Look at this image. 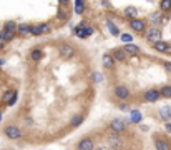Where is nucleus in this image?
Masks as SVG:
<instances>
[{
	"label": "nucleus",
	"instance_id": "obj_18",
	"mask_svg": "<svg viewBox=\"0 0 171 150\" xmlns=\"http://www.w3.org/2000/svg\"><path fill=\"white\" fill-rule=\"evenodd\" d=\"M15 37V32H10V30H2L0 32V40H4V42H8V40H12Z\"/></svg>",
	"mask_w": 171,
	"mask_h": 150
},
{
	"label": "nucleus",
	"instance_id": "obj_2",
	"mask_svg": "<svg viewBox=\"0 0 171 150\" xmlns=\"http://www.w3.org/2000/svg\"><path fill=\"white\" fill-rule=\"evenodd\" d=\"M110 129L113 130L115 133H121L126 130V122L121 120V118H113V120L110 122Z\"/></svg>",
	"mask_w": 171,
	"mask_h": 150
},
{
	"label": "nucleus",
	"instance_id": "obj_29",
	"mask_svg": "<svg viewBox=\"0 0 171 150\" xmlns=\"http://www.w3.org/2000/svg\"><path fill=\"white\" fill-rule=\"evenodd\" d=\"M153 23H158V22H161L163 18H161V12H154L153 15H151V18H150Z\"/></svg>",
	"mask_w": 171,
	"mask_h": 150
},
{
	"label": "nucleus",
	"instance_id": "obj_32",
	"mask_svg": "<svg viewBox=\"0 0 171 150\" xmlns=\"http://www.w3.org/2000/svg\"><path fill=\"white\" fill-rule=\"evenodd\" d=\"M15 100H17V92H15V93H14V97H12V98L8 100V105H14V104H15Z\"/></svg>",
	"mask_w": 171,
	"mask_h": 150
},
{
	"label": "nucleus",
	"instance_id": "obj_38",
	"mask_svg": "<svg viewBox=\"0 0 171 150\" xmlns=\"http://www.w3.org/2000/svg\"><path fill=\"white\" fill-rule=\"evenodd\" d=\"M103 5H105V7H110V4H108V0H103Z\"/></svg>",
	"mask_w": 171,
	"mask_h": 150
},
{
	"label": "nucleus",
	"instance_id": "obj_28",
	"mask_svg": "<svg viewBox=\"0 0 171 150\" xmlns=\"http://www.w3.org/2000/svg\"><path fill=\"white\" fill-rule=\"evenodd\" d=\"M83 10H85V5L82 4V0H76V5H75V12L78 15H82L83 14Z\"/></svg>",
	"mask_w": 171,
	"mask_h": 150
},
{
	"label": "nucleus",
	"instance_id": "obj_30",
	"mask_svg": "<svg viewBox=\"0 0 171 150\" xmlns=\"http://www.w3.org/2000/svg\"><path fill=\"white\" fill-rule=\"evenodd\" d=\"M82 122H83V117H82V115H76V117L71 118V125H73V127H78Z\"/></svg>",
	"mask_w": 171,
	"mask_h": 150
},
{
	"label": "nucleus",
	"instance_id": "obj_19",
	"mask_svg": "<svg viewBox=\"0 0 171 150\" xmlns=\"http://www.w3.org/2000/svg\"><path fill=\"white\" fill-rule=\"evenodd\" d=\"M103 65L106 68H111L115 65V57L113 55H110V54H106V55H103Z\"/></svg>",
	"mask_w": 171,
	"mask_h": 150
},
{
	"label": "nucleus",
	"instance_id": "obj_22",
	"mask_svg": "<svg viewBox=\"0 0 171 150\" xmlns=\"http://www.w3.org/2000/svg\"><path fill=\"white\" fill-rule=\"evenodd\" d=\"M160 115H161V117H163L166 122H170V118H171V108H170V107L160 108Z\"/></svg>",
	"mask_w": 171,
	"mask_h": 150
},
{
	"label": "nucleus",
	"instance_id": "obj_34",
	"mask_svg": "<svg viewBox=\"0 0 171 150\" xmlns=\"http://www.w3.org/2000/svg\"><path fill=\"white\" fill-rule=\"evenodd\" d=\"M70 4V0H60V7H67Z\"/></svg>",
	"mask_w": 171,
	"mask_h": 150
},
{
	"label": "nucleus",
	"instance_id": "obj_9",
	"mask_svg": "<svg viewBox=\"0 0 171 150\" xmlns=\"http://www.w3.org/2000/svg\"><path fill=\"white\" fill-rule=\"evenodd\" d=\"M130 27H131V30H136V32H146V23L140 18L130 20Z\"/></svg>",
	"mask_w": 171,
	"mask_h": 150
},
{
	"label": "nucleus",
	"instance_id": "obj_13",
	"mask_svg": "<svg viewBox=\"0 0 171 150\" xmlns=\"http://www.w3.org/2000/svg\"><path fill=\"white\" fill-rule=\"evenodd\" d=\"M154 148L156 150H171L170 143L163 139H154Z\"/></svg>",
	"mask_w": 171,
	"mask_h": 150
},
{
	"label": "nucleus",
	"instance_id": "obj_4",
	"mask_svg": "<svg viewBox=\"0 0 171 150\" xmlns=\"http://www.w3.org/2000/svg\"><path fill=\"white\" fill-rule=\"evenodd\" d=\"M143 98H145V102H156L161 98V92L156 89H150L143 93Z\"/></svg>",
	"mask_w": 171,
	"mask_h": 150
},
{
	"label": "nucleus",
	"instance_id": "obj_3",
	"mask_svg": "<svg viewBox=\"0 0 171 150\" xmlns=\"http://www.w3.org/2000/svg\"><path fill=\"white\" fill-rule=\"evenodd\" d=\"M106 140H108V145H110V148L111 150H120L121 148V140H120V137H118V133H110V135L106 137Z\"/></svg>",
	"mask_w": 171,
	"mask_h": 150
},
{
	"label": "nucleus",
	"instance_id": "obj_11",
	"mask_svg": "<svg viewBox=\"0 0 171 150\" xmlns=\"http://www.w3.org/2000/svg\"><path fill=\"white\" fill-rule=\"evenodd\" d=\"M50 32V25L48 23H40L37 27H33V35H42V33H48Z\"/></svg>",
	"mask_w": 171,
	"mask_h": 150
},
{
	"label": "nucleus",
	"instance_id": "obj_27",
	"mask_svg": "<svg viewBox=\"0 0 171 150\" xmlns=\"http://www.w3.org/2000/svg\"><path fill=\"white\" fill-rule=\"evenodd\" d=\"M57 15H58V18H60V20H67V18H68V14L65 12L63 7H60V8L57 10Z\"/></svg>",
	"mask_w": 171,
	"mask_h": 150
},
{
	"label": "nucleus",
	"instance_id": "obj_7",
	"mask_svg": "<svg viewBox=\"0 0 171 150\" xmlns=\"http://www.w3.org/2000/svg\"><path fill=\"white\" fill-rule=\"evenodd\" d=\"M115 97L120 98V100L130 98V89L126 85H116V87H115Z\"/></svg>",
	"mask_w": 171,
	"mask_h": 150
},
{
	"label": "nucleus",
	"instance_id": "obj_6",
	"mask_svg": "<svg viewBox=\"0 0 171 150\" xmlns=\"http://www.w3.org/2000/svg\"><path fill=\"white\" fill-rule=\"evenodd\" d=\"M76 150H95V142L90 137H83L76 145Z\"/></svg>",
	"mask_w": 171,
	"mask_h": 150
},
{
	"label": "nucleus",
	"instance_id": "obj_36",
	"mask_svg": "<svg viewBox=\"0 0 171 150\" xmlns=\"http://www.w3.org/2000/svg\"><path fill=\"white\" fill-rule=\"evenodd\" d=\"M96 150H111L110 147H96Z\"/></svg>",
	"mask_w": 171,
	"mask_h": 150
},
{
	"label": "nucleus",
	"instance_id": "obj_31",
	"mask_svg": "<svg viewBox=\"0 0 171 150\" xmlns=\"http://www.w3.org/2000/svg\"><path fill=\"white\" fill-rule=\"evenodd\" d=\"M120 37H121V40H123V42H126V43L131 42V35H128V33H123V35H120Z\"/></svg>",
	"mask_w": 171,
	"mask_h": 150
},
{
	"label": "nucleus",
	"instance_id": "obj_8",
	"mask_svg": "<svg viewBox=\"0 0 171 150\" xmlns=\"http://www.w3.org/2000/svg\"><path fill=\"white\" fill-rule=\"evenodd\" d=\"M75 33H76V37H80V39H85V37H90L93 33V29L92 27H85V23H80L75 29Z\"/></svg>",
	"mask_w": 171,
	"mask_h": 150
},
{
	"label": "nucleus",
	"instance_id": "obj_23",
	"mask_svg": "<svg viewBox=\"0 0 171 150\" xmlns=\"http://www.w3.org/2000/svg\"><path fill=\"white\" fill-rule=\"evenodd\" d=\"M161 92V97H164V98H171V85H163L160 89Z\"/></svg>",
	"mask_w": 171,
	"mask_h": 150
},
{
	"label": "nucleus",
	"instance_id": "obj_10",
	"mask_svg": "<svg viewBox=\"0 0 171 150\" xmlns=\"http://www.w3.org/2000/svg\"><path fill=\"white\" fill-rule=\"evenodd\" d=\"M73 54H75V50H73V47H71V45H68V43H63V45L60 47V57L70 58Z\"/></svg>",
	"mask_w": 171,
	"mask_h": 150
},
{
	"label": "nucleus",
	"instance_id": "obj_35",
	"mask_svg": "<svg viewBox=\"0 0 171 150\" xmlns=\"http://www.w3.org/2000/svg\"><path fill=\"white\" fill-rule=\"evenodd\" d=\"M163 65H164V68H166L168 72H171V62H164Z\"/></svg>",
	"mask_w": 171,
	"mask_h": 150
},
{
	"label": "nucleus",
	"instance_id": "obj_40",
	"mask_svg": "<svg viewBox=\"0 0 171 150\" xmlns=\"http://www.w3.org/2000/svg\"><path fill=\"white\" fill-rule=\"evenodd\" d=\"M0 120H2V114H0Z\"/></svg>",
	"mask_w": 171,
	"mask_h": 150
},
{
	"label": "nucleus",
	"instance_id": "obj_26",
	"mask_svg": "<svg viewBox=\"0 0 171 150\" xmlns=\"http://www.w3.org/2000/svg\"><path fill=\"white\" fill-rule=\"evenodd\" d=\"M160 7H161V10H163V12L171 10V0H161Z\"/></svg>",
	"mask_w": 171,
	"mask_h": 150
},
{
	"label": "nucleus",
	"instance_id": "obj_24",
	"mask_svg": "<svg viewBox=\"0 0 171 150\" xmlns=\"http://www.w3.org/2000/svg\"><path fill=\"white\" fill-rule=\"evenodd\" d=\"M4 29H5V30H10V32H18L17 23H15V22H10V20L4 23Z\"/></svg>",
	"mask_w": 171,
	"mask_h": 150
},
{
	"label": "nucleus",
	"instance_id": "obj_16",
	"mask_svg": "<svg viewBox=\"0 0 171 150\" xmlns=\"http://www.w3.org/2000/svg\"><path fill=\"white\" fill-rule=\"evenodd\" d=\"M153 45H154V48H156L158 52H170V50H171L170 43H168V42H161V40H160V42H156V43H153Z\"/></svg>",
	"mask_w": 171,
	"mask_h": 150
},
{
	"label": "nucleus",
	"instance_id": "obj_12",
	"mask_svg": "<svg viewBox=\"0 0 171 150\" xmlns=\"http://www.w3.org/2000/svg\"><path fill=\"white\" fill-rule=\"evenodd\" d=\"M123 14H125V17H126V18H130V20H135V18L138 17V10H136V7H133V5L126 7Z\"/></svg>",
	"mask_w": 171,
	"mask_h": 150
},
{
	"label": "nucleus",
	"instance_id": "obj_37",
	"mask_svg": "<svg viewBox=\"0 0 171 150\" xmlns=\"http://www.w3.org/2000/svg\"><path fill=\"white\" fill-rule=\"evenodd\" d=\"M4 47H5V42L4 40H0V48H4Z\"/></svg>",
	"mask_w": 171,
	"mask_h": 150
},
{
	"label": "nucleus",
	"instance_id": "obj_25",
	"mask_svg": "<svg viewBox=\"0 0 171 150\" xmlns=\"http://www.w3.org/2000/svg\"><path fill=\"white\" fill-rule=\"evenodd\" d=\"M131 120L135 122V123H140V122H141V114H140V110L131 112Z\"/></svg>",
	"mask_w": 171,
	"mask_h": 150
},
{
	"label": "nucleus",
	"instance_id": "obj_1",
	"mask_svg": "<svg viewBox=\"0 0 171 150\" xmlns=\"http://www.w3.org/2000/svg\"><path fill=\"white\" fill-rule=\"evenodd\" d=\"M4 132H5V135H7L10 140H17V139H20V137H22V130L18 129L17 125H7V127L4 129Z\"/></svg>",
	"mask_w": 171,
	"mask_h": 150
},
{
	"label": "nucleus",
	"instance_id": "obj_5",
	"mask_svg": "<svg viewBox=\"0 0 171 150\" xmlns=\"http://www.w3.org/2000/svg\"><path fill=\"white\" fill-rule=\"evenodd\" d=\"M146 40H148V42H153V43L160 42V40H161V30L156 29V27L146 30Z\"/></svg>",
	"mask_w": 171,
	"mask_h": 150
},
{
	"label": "nucleus",
	"instance_id": "obj_15",
	"mask_svg": "<svg viewBox=\"0 0 171 150\" xmlns=\"http://www.w3.org/2000/svg\"><path fill=\"white\" fill-rule=\"evenodd\" d=\"M123 50H125L128 55H136V54H140V48L135 45V43H125Z\"/></svg>",
	"mask_w": 171,
	"mask_h": 150
},
{
	"label": "nucleus",
	"instance_id": "obj_33",
	"mask_svg": "<svg viewBox=\"0 0 171 150\" xmlns=\"http://www.w3.org/2000/svg\"><path fill=\"white\" fill-rule=\"evenodd\" d=\"M164 127H166V132L171 133V122H166V123H164Z\"/></svg>",
	"mask_w": 171,
	"mask_h": 150
},
{
	"label": "nucleus",
	"instance_id": "obj_39",
	"mask_svg": "<svg viewBox=\"0 0 171 150\" xmlns=\"http://www.w3.org/2000/svg\"><path fill=\"white\" fill-rule=\"evenodd\" d=\"M4 64H5V62H4V60H2V58H0V65H4Z\"/></svg>",
	"mask_w": 171,
	"mask_h": 150
},
{
	"label": "nucleus",
	"instance_id": "obj_20",
	"mask_svg": "<svg viewBox=\"0 0 171 150\" xmlns=\"http://www.w3.org/2000/svg\"><path fill=\"white\" fill-rule=\"evenodd\" d=\"M42 57H43V52L40 48H33L32 52H30V58H32V60H35V62H38Z\"/></svg>",
	"mask_w": 171,
	"mask_h": 150
},
{
	"label": "nucleus",
	"instance_id": "obj_17",
	"mask_svg": "<svg viewBox=\"0 0 171 150\" xmlns=\"http://www.w3.org/2000/svg\"><path fill=\"white\" fill-rule=\"evenodd\" d=\"M33 32V27L28 23H22L18 25V33H22V35H27V33H32Z\"/></svg>",
	"mask_w": 171,
	"mask_h": 150
},
{
	"label": "nucleus",
	"instance_id": "obj_21",
	"mask_svg": "<svg viewBox=\"0 0 171 150\" xmlns=\"http://www.w3.org/2000/svg\"><path fill=\"white\" fill-rule=\"evenodd\" d=\"M106 25H108V30H110L111 35H115V37L120 35V30H118V27H116V25H115L111 20H106Z\"/></svg>",
	"mask_w": 171,
	"mask_h": 150
},
{
	"label": "nucleus",
	"instance_id": "obj_14",
	"mask_svg": "<svg viewBox=\"0 0 171 150\" xmlns=\"http://www.w3.org/2000/svg\"><path fill=\"white\" fill-rule=\"evenodd\" d=\"M111 55L115 57V60H120V62H125L126 58H128V54H126V52H125L123 48H116Z\"/></svg>",
	"mask_w": 171,
	"mask_h": 150
}]
</instances>
